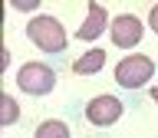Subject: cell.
<instances>
[{
    "mask_svg": "<svg viewBox=\"0 0 158 138\" xmlns=\"http://www.w3.org/2000/svg\"><path fill=\"white\" fill-rule=\"evenodd\" d=\"M27 39L33 46H40L43 53H63L66 49V30L59 23L56 17H46V13H40L27 23Z\"/></svg>",
    "mask_w": 158,
    "mask_h": 138,
    "instance_id": "obj_1",
    "label": "cell"
},
{
    "mask_svg": "<svg viewBox=\"0 0 158 138\" xmlns=\"http://www.w3.org/2000/svg\"><path fill=\"white\" fill-rule=\"evenodd\" d=\"M17 86L27 95H46L56 89V69H49L46 63H23L17 69Z\"/></svg>",
    "mask_w": 158,
    "mask_h": 138,
    "instance_id": "obj_2",
    "label": "cell"
},
{
    "mask_svg": "<svg viewBox=\"0 0 158 138\" xmlns=\"http://www.w3.org/2000/svg\"><path fill=\"white\" fill-rule=\"evenodd\" d=\"M152 76H155V63L142 53H132L115 66V82L122 89H142Z\"/></svg>",
    "mask_w": 158,
    "mask_h": 138,
    "instance_id": "obj_3",
    "label": "cell"
},
{
    "mask_svg": "<svg viewBox=\"0 0 158 138\" xmlns=\"http://www.w3.org/2000/svg\"><path fill=\"white\" fill-rule=\"evenodd\" d=\"M109 36H112V43H115L118 49L138 46V39H142V20L132 17V13H118V17H112Z\"/></svg>",
    "mask_w": 158,
    "mask_h": 138,
    "instance_id": "obj_4",
    "label": "cell"
},
{
    "mask_svg": "<svg viewBox=\"0 0 158 138\" xmlns=\"http://www.w3.org/2000/svg\"><path fill=\"white\" fill-rule=\"evenodd\" d=\"M86 118L92 122V125H99V128L115 125L118 118H122V102H118L115 95H96L86 105Z\"/></svg>",
    "mask_w": 158,
    "mask_h": 138,
    "instance_id": "obj_5",
    "label": "cell"
},
{
    "mask_svg": "<svg viewBox=\"0 0 158 138\" xmlns=\"http://www.w3.org/2000/svg\"><path fill=\"white\" fill-rule=\"evenodd\" d=\"M106 26H112V20H109L106 7H99V3H89L86 23L76 30V36H79V39H86V43H92V39H99L102 33H106Z\"/></svg>",
    "mask_w": 158,
    "mask_h": 138,
    "instance_id": "obj_6",
    "label": "cell"
},
{
    "mask_svg": "<svg viewBox=\"0 0 158 138\" xmlns=\"http://www.w3.org/2000/svg\"><path fill=\"white\" fill-rule=\"evenodd\" d=\"M102 66H106V49L92 46L89 53H82V56L73 63V72H76V76H92V72H99Z\"/></svg>",
    "mask_w": 158,
    "mask_h": 138,
    "instance_id": "obj_7",
    "label": "cell"
},
{
    "mask_svg": "<svg viewBox=\"0 0 158 138\" xmlns=\"http://www.w3.org/2000/svg\"><path fill=\"white\" fill-rule=\"evenodd\" d=\"M33 138H69V125L66 122H59V118H46V122H40Z\"/></svg>",
    "mask_w": 158,
    "mask_h": 138,
    "instance_id": "obj_8",
    "label": "cell"
},
{
    "mask_svg": "<svg viewBox=\"0 0 158 138\" xmlns=\"http://www.w3.org/2000/svg\"><path fill=\"white\" fill-rule=\"evenodd\" d=\"M0 105H3V112H0V125L7 128V125H13V122H17L20 105H17V99H13V95H3V99H0Z\"/></svg>",
    "mask_w": 158,
    "mask_h": 138,
    "instance_id": "obj_9",
    "label": "cell"
},
{
    "mask_svg": "<svg viewBox=\"0 0 158 138\" xmlns=\"http://www.w3.org/2000/svg\"><path fill=\"white\" fill-rule=\"evenodd\" d=\"M148 26H152V30L158 33V3L152 7V13H148Z\"/></svg>",
    "mask_w": 158,
    "mask_h": 138,
    "instance_id": "obj_10",
    "label": "cell"
},
{
    "mask_svg": "<svg viewBox=\"0 0 158 138\" xmlns=\"http://www.w3.org/2000/svg\"><path fill=\"white\" fill-rule=\"evenodd\" d=\"M13 7H17V10H36V0H17Z\"/></svg>",
    "mask_w": 158,
    "mask_h": 138,
    "instance_id": "obj_11",
    "label": "cell"
},
{
    "mask_svg": "<svg viewBox=\"0 0 158 138\" xmlns=\"http://www.w3.org/2000/svg\"><path fill=\"white\" fill-rule=\"evenodd\" d=\"M152 99H155V102H158V86H155V89H152Z\"/></svg>",
    "mask_w": 158,
    "mask_h": 138,
    "instance_id": "obj_12",
    "label": "cell"
}]
</instances>
